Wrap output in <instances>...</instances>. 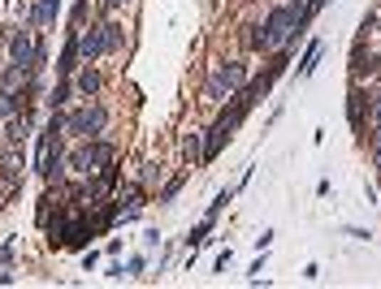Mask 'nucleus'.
Here are the masks:
<instances>
[{
  "mask_svg": "<svg viewBox=\"0 0 381 289\" xmlns=\"http://www.w3.org/2000/svg\"><path fill=\"white\" fill-rule=\"evenodd\" d=\"M160 178H165V168H160L156 160H147V164H143V173H139V186H143V190H152V186H160Z\"/></svg>",
  "mask_w": 381,
  "mask_h": 289,
  "instance_id": "nucleus-17",
  "label": "nucleus"
},
{
  "mask_svg": "<svg viewBox=\"0 0 381 289\" xmlns=\"http://www.w3.org/2000/svg\"><path fill=\"white\" fill-rule=\"evenodd\" d=\"M70 99H74V82L57 78V87H52V95H48V108H70Z\"/></svg>",
  "mask_w": 381,
  "mask_h": 289,
  "instance_id": "nucleus-15",
  "label": "nucleus"
},
{
  "mask_svg": "<svg viewBox=\"0 0 381 289\" xmlns=\"http://www.w3.org/2000/svg\"><path fill=\"white\" fill-rule=\"evenodd\" d=\"M320 52H325V43H320V39H312V43L303 48V56H299V65H295V78H312V74H316Z\"/></svg>",
  "mask_w": 381,
  "mask_h": 289,
  "instance_id": "nucleus-11",
  "label": "nucleus"
},
{
  "mask_svg": "<svg viewBox=\"0 0 381 289\" xmlns=\"http://www.w3.org/2000/svg\"><path fill=\"white\" fill-rule=\"evenodd\" d=\"M57 18H61V0H35V5H31V26L35 31L52 26Z\"/></svg>",
  "mask_w": 381,
  "mask_h": 289,
  "instance_id": "nucleus-10",
  "label": "nucleus"
},
{
  "mask_svg": "<svg viewBox=\"0 0 381 289\" xmlns=\"http://www.w3.org/2000/svg\"><path fill=\"white\" fill-rule=\"evenodd\" d=\"M78 56H83V65H95L100 56H108V48H104V22H91L87 31H78Z\"/></svg>",
  "mask_w": 381,
  "mask_h": 289,
  "instance_id": "nucleus-7",
  "label": "nucleus"
},
{
  "mask_svg": "<svg viewBox=\"0 0 381 289\" xmlns=\"http://www.w3.org/2000/svg\"><path fill=\"white\" fill-rule=\"evenodd\" d=\"M368 156H372V164L381 168V130H372V134H368Z\"/></svg>",
  "mask_w": 381,
  "mask_h": 289,
  "instance_id": "nucleus-22",
  "label": "nucleus"
},
{
  "mask_svg": "<svg viewBox=\"0 0 381 289\" xmlns=\"http://www.w3.org/2000/svg\"><path fill=\"white\" fill-rule=\"evenodd\" d=\"M343 234H347V238H355V242H368V238H372L368 229H360V224H343Z\"/></svg>",
  "mask_w": 381,
  "mask_h": 289,
  "instance_id": "nucleus-23",
  "label": "nucleus"
},
{
  "mask_svg": "<svg viewBox=\"0 0 381 289\" xmlns=\"http://www.w3.org/2000/svg\"><path fill=\"white\" fill-rule=\"evenodd\" d=\"M182 182H187V173H178V178H169L165 186L156 190V203H174V199H178V190H182Z\"/></svg>",
  "mask_w": 381,
  "mask_h": 289,
  "instance_id": "nucleus-18",
  "label": "nucleus"
},
{
  "mask_svg": "<svg viewBox=\"0 0 381 289\" xmlns=\"http://www.w3.org/2000/svg\"><path fill=\"white\" fill-rule=\"evenodd\" d=\"M70 82H74V95H78V99H95L100 87H104V74H100L95 65H78V74H74Z\"/></svg>",
  "mask_w": 381,
  "mask_h": 289,
  "instance_id": "nucleus-9",
  "label": "nucleus"
},
{
  "mask_svg": "<svg viewBox=\"0 0 381 289\" xmlns=\"http://www.w3.org/2000/svg\"><path fill=\"white\" fill-rule=\"evenodd\" d=\"M95 263H100V251H91V246H87V251H83V272H91Z\"/></svg>",
  "mask_w": 381,
  "mask_h": 289,
  "instance_id": "nucleus-24",
  "label": "nucleus"
},
{
  "mask_svg": "<svg viewBox=\"0 0 381 289\" xmlns=\"http://www.w3.org/2000/svg\"><path fill=\"white\" fill-rule=\"evenodd\" d=\"M31 56H35V26H18L9 39V65H18L22 74L31 70Z\"/></svg>",
  "mask_w": 381,
  "mask_h": 289,
  "instance_id": "nucleus-6",
  "label": "nucleus"
},
{
  "mask_svg": "<svg viewBox=\"0 0 381 289\" xmlns=\"http://www.w3.org/2000/svg\"><path fill=\"white\" fill-rule=\"evenodd\" d=\"M118 160V147L108 143L104 134L100 138H78L70 151H66V173H74V178H91V173H100L104 164Z\"/></svg>",
  "mask_w": 381,
  "mask_h": 289,
  "instance_id": "nucleus-2",
  "label": "nucleus"
},
{
  "mask_svg": "<svg viewBox=\"0 0 381 289\" xmlns=\"http://www.w3.org/2000/svg\"><path fill=\"white\" fill-rule=\"evenodd\" d=\"M273 238H278V234H273V229H264V234L256 238V246H260V251H268V246H273Z\"/></svg>",
  "mask_w": 381,
  "mask_h": 289,
  "instance_id": "nucleus-26",
  "label": "nucleus"
},
{
  "mask_svg": "<svg viewBox=\"0 0 381 289\" xmlns=\"http://www.w3.org/2000/svg\"><path fill=\"white\" fill-rule=\"evenodd\" d=\"M113 121V112H108L100 99H83L74 108H66V138H100Z\"/></svg>",
  "mask_w": 381,
  "mask_h": 289,
  "instance_id": "nucleus-3",
  "label": "nucleus"
},
{
  "mask_svg": "<svg viewBox=\"0 0 381 289\" xmlns=\"http://www.w3.org/2000/svg\"><path fill=\"white\" fill-rule=\"evenodd\" d=\"M251 82V65L247 61H221L212 74H208V82H204V104H226L239 87H247Z\"/></svg>",
  "mask_w": 381,
  "mask_h": 289,
  "instance_id": "nucleus-4",
  "label": "nucleus"
},
{
  "mask_svg": "<svg viewBox=\"0 0 381 289\" xmlns=\"http://www.w3.org/2000/svg\"><path fill=\"white\" fill-rule=\"evenodd\" d=\"M212 224H216V216H204V220H199V224L191 229V234H187V251H191V255H195V251H199V246L208 242V234H212Z\"/></svg>",
  "mask_w": 381,
  "mask_h": 289,
  "instance_id": "nucleus-13",
  "label": "nucleus"
},
{
  "mask_svg": "<svg viewBox=\"0 0 381 289\" xmlns=\"http://www.w3.org/2000/svg\"><path fill=\"white\" fill-rule=\"evenodd\" d=\"M0 285H14V272H5V268H0Z\"/></svg>",
  "mask_w": 381,
  "mask_h": 289,
  "instance_id": "nucleus-28",
  "label": "nucleus"
},
{
  "mask_svg": "<svg viewBox=\"0 0 381 289\" xmlns=\"http://www.w3.org/2000/svg\"><path fill=\"white\" fill-rule=\"evenodd\" d=\"M381 70V56H377V48H368L364 39H355V48H351V78L360 82V78H372Z\"/></svg>",
  "mask_w": 381,
  "mask_h": 289,
  "instance_id": "nucleus-8",
  "label": "nucleus"
},
{
  "mask_svg": "<svg viewBox=\"0 0 381 289\" xmlns=\"http://www.w3.org/2000/svg\"><path fill=\"white\" fill-rule=\"evenodd\" d=\"M312 26V13H308V0H282L264 13V22L247 35V48L260 52V56H273L278 48H295Z\"/></svg>",
  "mask_w": 381,
  "mask_h": 289,
  "instance_id": "nucleus-1",
  "label": "nucleus"
},
{
  "mask_svg": "<svg viewBox=\"0 0 381 289\" xmlns=\"http://www.w3.org/2000/svg\"><path fill=\"white\" fill-rule=\"evenodd\" d=\"M14 255H18V242H14V238H5V242H0V268H9V263H14Z\"/></svg>",
  "mask_w": 381,
  "mask_h": 289,
  "instance_id": "nucleus-21",
  "label": "nucleus"
},
{
  "mask_svg": "<svg viewBox=\"0 0 381 289\" xmlns=\"http://www.w3.org/2000/svg\"><path fill=\"white\" fill-rule=\"evenodd\" d=\"M104 48H108V56L126 48V26L118 18H104Z\"/></svg>",
  "mask_w": 381,
  "mask_h": 289,
  "instance_id": "nucleus-12",
  "label": "nucleus"
},
{
  "mask_svg": "<svg viewBox=\"0 0 381 289\" xmlns=\"http://www.w3.org/2000/svg\"><path fill=\"white\" fill-rule=\"evenodd\" d=\"M372 130H381V91L372 95V112H368V130H364V138H368Z\"/></svg>",
  "mask_w": 381,
  "mask_h": 289,
  "instance_id": "nucleus-20",
  "label": "nucleus"
},
{
  "mask_svg": "<svg viewBox=\"0 0 381 289\" xmlns=\"http://www.w3.org/2000/svg\"><path fill=\"white\" fill-rule=\"evenodd\" d=\"M182 156H187L191 164H204V130H191V134L182 138Z\"/></svg>",
  "mask_w": 381,
  "mask_h": 289,
  "instance_id": "nucleus-14",
  "label": "nucleus"
},
{
  "mask_svg": "<svg viewBox=\"0 0 381 289\" xmlns=\"http://www.w3.org/2000/svg\"><path fill=\"white\" fill-rule=\"evenodd\" d=\"M368 112H372V91L368 87H351L347 91V121H351V130L364 138V130H368Z\"/></svg>",
  "mask_w": 381,
  "mask_h": 289,
  "instance_id": "nucleus-5",
  "label": "nucleus"
},
{
  "mask_svg": "<svg viewBox=\"0 0 381 289\" xmlns=\"http://www.w3.org/2000/svg\"><path fill=\"white\" fill-rule=\"evenodd\" d=\"M143 268H147V255H135V259H130V263H126V268H122V263H118V268H113V272H108V276H139V272H143Z\"/></svg>",
  "mask_w": 381,
  "mask_h": 289,
  "instance_id": "nucleus-19",
  "label": "nucleus"
},
{
  "mask_svg": "<svg viewBox=\"0 0 381 289\" xmlns=\"http://www.w3.org/2000/svg\"><path fill=\"white\" fill-rule=\"evenodd\" d=\"M234 195H239V186H226V190H216V199L208 203V212H204V216H221V212L234 203Z\"/></svg>",
  "mask_w": 381,
  "mask_h": 289,
  "instance_id": "nucleus-16",
  "label": "nucleus"
},
{
  "mask_svg": "<svg viewBox=\"0 0 381 289\" xmlns=\"http://www.w3.org/2000/svg\"><path fill=\"white\" fill-rule=\"evenodd\" d=\"M230 259H234V251H230V246H226V251H221V255H216V272H226V268H230Z\"/></svg>",
  "mask_w": 381,
  "mask_h": 289,
  "instance_id": "nucleus-27",
  "label": "nucleus"
},
{
  "mask_svg": "<svg viewBox=\"0 0 381 289\" xmlns=\"http://www.w3.org/2000/svg\"><path fill=\"white\" fill-rule=\"evenodd\" d=\"M122 5H130V0H100V13L108 18V13H113V9H122Z\"/></svg>",
  "mask_w": 381,
  "mask_h": 289,
  "instance_id": "nucleus-25",
  "label": "nucleus"
}]
</instances>
